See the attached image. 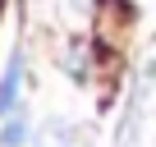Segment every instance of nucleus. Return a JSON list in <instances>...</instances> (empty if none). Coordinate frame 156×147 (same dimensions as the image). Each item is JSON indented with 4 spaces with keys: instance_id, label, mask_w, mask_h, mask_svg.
Segmentation results:
<instances>
[{
    "instance_id": "1",
    "label": "nucleus",
    "mask_w": 156,
    "mask_h": 147,
    "mask_svg": "<svg viewBox=\"0 0 156 147\" xmlns=\"http://www.w3.org/2000/svg\"><path fill=\"white\" fill-rule=\"evenodd\" d=\"M19 97H23V51H14L5 74H0V120H9L19 110Z\"/></svg>"
},
{
    "instance_id": "2",
    "label": "nucleus",
    "mask_w": 156,
    "mask_h": 147,
    "mask_svg": "<svg viewBox=\"0 0 156 147\" xmlns=\"http://www.w3.org/2000/svg\"><path fill=\"white\" fill-rule=\"evenodd\" d=\"M28 138H32V120L19 106L9 120H0V147H28Z\"/></svg>"
},
{
    "instance_id": "3",
    "label": "nucleus",
    "mask_w": 156,
    "mask_h": 147,
    "mask_svg": "<svg viewBox=\"0 0 156 147\" xmlns=\"http://www.w3.org/2000/svg\"><path fill=\"white\" fill-rule=\"evenodd\" d=\"M69 138H73V124H69V120H46L37 147H69Z\"/></svg>"
}]
</instances>
